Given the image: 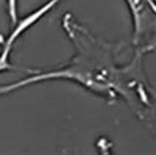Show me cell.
Returning a JSON list of instances; mask_svg holds the SVG:
<instances>
[{
    "mask_svg": "<svg viewBox=\"0 0 156 155\" xmlns=\"http://www.w3.org/2000/svg\"><path fill=\"white\" fill-rule=\"evenodd\" d=\"M63 27L76 46V54L67 67L36 74L12 84L0 85V96L37 81L68 79L104 97L115 99L117 95H119L131 105L148 101V85H146L143 78L140 53L134 57L127 67H117L114 62L115 45L94 38L87 29L80 27L70 13L63 19Z\"/></svg>",
    "mask_w": 156,
    "mask_h": 155,
    "instance_id": "obj_1",
    "label": "cell"
},
{
    "mask_svg": "<svg viewBox=\"0 0 156 155\" xmlns=\"http://www.w3.org/2000/svg\"><path fill=\"white\" fill-rule=\"evenodd\" d=\"M134 21V42L138 44L147 34L156 33L155 0H126Z\"/></svg>",
    "mask_w": 156,
    "mask_h": 155,
    "instance_id": "obj_2",
    "label": "cell"
},
{
    "mask_svg": "<svg viewBox=\"0 0 156 155\" xmlns=\"http://www.w3.org/2000/svg\"><path fill=\"white\" fill-rule=\"evenodd\" d=\"M59 2H62V0H49L46 4H43L42 7L38 8V9L32 12L29 16L24 17L23 20H20L19 23H16L15 29L11 32V34L8 36V38L5 40V42H4L3 45H7V46H11L12 47V45L15 44L16 40L21 36V34H23L24 32H27L30 27H33V25L36 24L40 19H42L45 15L49 13V12L53 9V8L57 5V4H59Z\"/></svg>",
    "mask_w": 156,
    "mask_h": 155,
    "instance_id": "obj_3",
    "label": "cell"
},
{
    "mask_svg": "<svg viewBox=\"0 0 156 155\" xmlns=\"http://www.w3.org/2000/svg\"><path fill=\"white\" fill-rule=\"evenodd\" d=\"M11 50H12L11 46L3 45V50H2V53H0V72L7 71V70H20V68H17L16 66H13V64L9 62Z\"/></svg>",
    "mask_w": 156,
    "mask_h": 155,
    "instance_id": "obj_4",
    "label": "cell"
},
{
    "mask_svg": "<svg viewBox=\"0 0 156 155\" xmlns=\"http://www.w3.org/2000/svg\"><path fill=\"white\" fill-rule=\"evenodd\" d=\"M154 49H156V42H154V44H151L148 47H146L143 51H150V50H154Z\"/></svg>",
    "mask_w": 156,
    "mask_h": 155,
    "instance_id": "obj_5",
    "label": "cell"
}]
</instances>
